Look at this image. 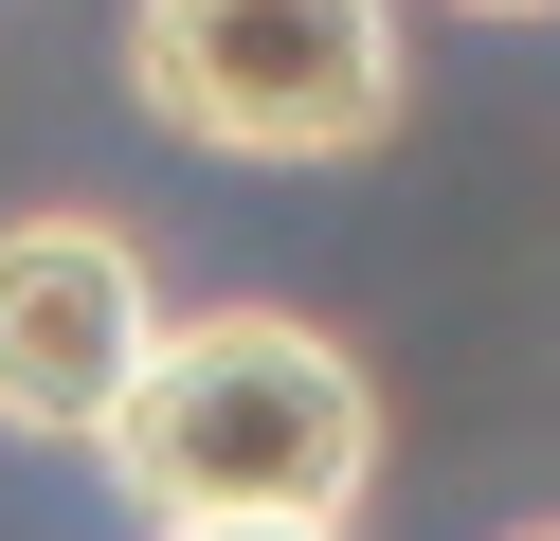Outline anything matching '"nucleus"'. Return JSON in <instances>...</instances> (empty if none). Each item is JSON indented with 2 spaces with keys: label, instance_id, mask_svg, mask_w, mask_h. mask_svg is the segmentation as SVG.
I'll return each mask as SVG.
<instances>
[{
  "label": "nucleus",
  "instance_id": "2",
  "mask_svg": "<svg viewBox=\"0 0 560 541\" xmlns=\"http://www.w3.org/2000/svg\"><path fill=\"white\" fill-rule=\"evenodd\" d=\"M127 108L199 163H380L416 36L398 0H127Z\"/></svg>",
  "mask_w": 560,
  "mask_h": 541
},
{
  "label": "nucleus",
  "instance_id": "4",
  "mask_svg": "<svg viewBox=\"0 0 560 541\" xmlns=\"http://www.w3.org/2000/svg\"><path fill=\"white\" fill-rule=\"evenodd\" d=\"M145 541H362V524H145Z\"/></svg>",
  "mask_w": 560,
  "mask_h": 541
},
{
  "label": "nucleus",
  "instance_id": "6",
  "mask_svg": "<svg viewBox=\"0 0 560 541\" xmlns=\"http://www.w3.org/2000/svg\"><path fill=\"white\" fill-rule=\"evenodd\" d=\"M506 541H560V524H506Z\"/></svg>",
  "mask_w": 560,
  "mask_h": 541
},
{
  "label": "nucleus",
  "instance_id": "1",
  "mask_svg": "<svg viewBox=\"0 0 560 541\" xmlns=\"http://www.w3.org/2000/svg\"><path fill=\"white\" fill-rule=\"evenodd\" d=\"M145 524H362L380 487V379L307 307H163L127 415L91 433Z\"/></svg>",
  "mask_w": 560,
  "mask_h": 541
},
{
  "label": "nucleus",
  "instance_id": "3",
  "mask_svg": "<svg viewBox=\"0 0 560 541\" xmlns=\"http://www.w3.org/2000/svg\"><path fill=\"white\" fill-rule=\"evenodd\" d=\"M145 343H163V271L127 216H91V199L0 216V433L19 451H91L145 379Z\"/></svg>",
  "mask_w": 560,
  "mask_h": 541
},
{
  "label": "nucleus",
  "instance_id": "5",
  "mask_svg": "<svg viewBox=\"0 0 560 541\" xmlns=\"http://www.w3.org/2000/svg\"><path fill=\"white\" fill-rule=\"evenodd\" d=\"M452 19H488V36H524V19H560V0H452Z\"/></svg>",
  "mask_w": 560,
  "mask_h": 541
}]
</instances>
